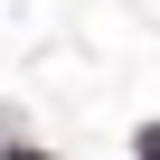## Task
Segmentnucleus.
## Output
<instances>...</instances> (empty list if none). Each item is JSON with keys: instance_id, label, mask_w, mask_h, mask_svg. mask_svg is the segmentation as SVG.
<instances>
[{"instance_id": "nucleus-1", "label": "nucleus", "mask_w": 160, "mask_h": 160, "mask_svg": "<svg viewBox=\"0 0 160 160\" xmlns=\"http://www.w3.org/2000/svg\"><path fill=\"white\" fill-rule=\"evenodd\" d=\"M132 160H160V122H141V141H132Z\"/></svg>"}, {"instance_id": "nucleus-2", "label": "nucleus", "mask_w": 160, "mask_h": 160, "mask_svg": "<svg viewBox=\"0 0 160 160\" xmlns=\"http://www.w3.org/2000/svg\"><path fill=\"white\" fill-rule=\"evenodd\" d=\"M10 160H57V151H38V141H10Z\"/></svg>"}]
</instances>
